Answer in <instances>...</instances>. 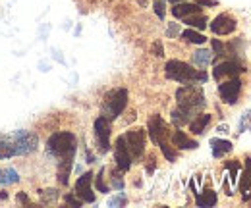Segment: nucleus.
Returning a JSON list of instances; mask_svg holds the SVG:
<instances>
[{
  "label": "nucleus",
  "mask_w": 251,
  "mask_h": 208,
  "mask_svg": "<svg viewBox=\"0 0 251 208\" xmlns=\"http://www.w3.org/2000/svg\"><path fill=\"white\" fill-rule=\"evenodd\" d=\"M126 145H127V150L131 154V160L133 158H141L143 152H145V131L143 129H129L124 135Z\"/></svg>",
  "instance_id": "6"
},
{
  "label": "nucleus",
  "mask_w": 251,
  "mask_h": 208,
  "mask_svg": "<svg viewBox=\"0 0 251 208\" xmlns=\"http://www.w3.org/2000/svg\"><path fill=\"white\" fill-rule=\"evenodd\" d=\"M176 100L178 108L186 112L189 118L195 116L203 106H205V94L199 85H184L176 91Z\"/></svg>",
  "instance_id": "3"
},
{
  "label": "nucleus",
  "mask_w": 251,
  "mask_h": 208,
  "mask_svg": "<svg viewBox=\"0 0 251 208\" xmlns=\"http://www.w3.org/2000/svg\"><path fill=\"white\" fill-rule=\"evenodd\" d=\"M164 73L168 79L178 81V83H195V81H205L207 73L203 69H195L182 60H168L164 66Z\"/></svg>",
  "instance_id": "2"
},
{
  "label": "nucleus",
  "mask_w": 251,
  "mask_h": 208,
  "mask_svg": "<svg viewBox=\"0 0 251 208\" xmlns=\"http://www.w3.org/2000/svg\"><path fill=\"white\" fill-rule=\"evenodd\" d=\"M72 162L74 160L58 162V181H60V185H68V178H70V172H72Z\"/></svg>",
  "instance_id": "22"
},
{
  "label": "nucleus",
  "mask_w": 251,
  "mask_h": 208,
  "mask_svg": "<svg viewBox=\"0 0 251 208\" xmlns=\"http://www.w3.org/2000/svg\"><path fill=\"white\" fill-rule=\"evenodd\" d=\"M114 147H116V149H114V160H116L118 170L127 172V170L131 168V154H129V150H127L124 135L116 139V145H114Z\"/></svg>",
  "instance_id": "11"
},
{
  "label": "nucleus",
  "mask_w": 251,
  "mask_h": 208,
  "mask_svg": "<svg viewBox=\"0 0 251 208\" xmlns=\"http://www.w3.org/2000/svg\"><path fill=\"white\" fill-rule=\"evenodd\" d=\"M153 52H155V56H164V48H162L160 41H157V43L153 45Z\"/></svg>",
  "instance_id": "32"
},
{
  "label": "nucleus",
  "mask_w": 251,
  "mask_h": 208,
  "mask_svg": "<svg viewBox=\"0 0 251 208\" xmlns=\"http://www.w3.org/2000/svg\"><path fill=\"white\" fill-rule=\"evenodd\" d=\"M236 27H238L236 20H234L232 16H228V14L217 16V18L213 20V23H211V31H213L215 35H230V33L236 31Z\"/></svg>",
  "instance_id": "12"
},
{
  "label": "nucleus",
  "mask_w": 251,
  "mask_h": 208,
  "mask_svg": "<svg viewBox=\"0 0 251 208\" xmlns=\"http://www.w3.org/2000/svg\"><path fill=\"white\" fill-rule=\"evenodd\" d=\"M211 147H213V156L215 158H220V156H224L226 152H230L234 149L232 143L224 141V139H211Z\"/></svg>",
  "instance_id": "18"
},
{
  "label": "nucleus",
  "mask_w": 251,
  "mask_h": 208,
  "mask_svg": "<svg viewBox=\"0 0 251 208\" xmlns=\"http://www.w3.org/2000/svg\"><path fill=\"white\" fill-rule=\"evenodd\" d=\"M199 6H217L215 0H199Z\"/></svg>",
  "instance_id": "35"
},
{
  "label": "nucleus",
  "mask_w": 251,
  "mask_h": 208,
  "mask_svg": "<svg viewBox=\"0 0 251 208\" xmlns=\"http://www.w3.org/2000/svg\"><path fill=\"white\" fill-rule=\"evenodd\" d=\"M238 189H240L244 201H251V158H246V166L240 174Z\"/></svg>",
  "instance_id": "13"
},
{
  "label": "nucleus",
  "mask_w": 251,
  "mask_h": 208,
  "mask_svg": "<svg viewBox=\"0 0 251 208\" xmlns=\"http://www.w3.org/2000/svg\"><path fill=\"white\" fill-rule=\"evenodd\" d=\"M153 8H155V14H157L158 18L164 20V14H166V10H164V8H166V2H164V0H157V2L153 4Z\"/></svg>",
  "instance_id": "28"
},
{
  "label": "nucleus",
  "mask_w": 251,
  "mask_h": 208,
  "mask_svg": "<svg viewBox=\"0 0 251 208\" xmlns=\"http://www.w3.org/2000/svg\"><path fill=\"white\" fill-rule=\"evenodd\" d=\"M213 50H215V56H217V58L224 56V46H222V43L217 41V39H213Z\"/></svg>",
  "instance_id": "29"
},
{
  "label": "nucleus",
  "mask_w": 251,
  "mask_h": 208,
  "mask_svg": "<svg viewBox=\"0 0 251 208\" xmlns=\"http://www.w3.org/2000/svg\"><path fill=\"white\" fill-rule=\"evenodd\" d=\"M112 185H114V187H116V189H124V181H122V179H120V176H118V174H116V172H114V174H112Z\"/></svg>",
  "instance_id": "31"
},
{
  "label": "nucleus",
  "mask_w": 251,
  "mask_h": 208,
  "mask_svg": "<svg viewBox=\"0 0 251 208\" xmlns=\"http://www.w3.org/2000/svg\"><path fill=\"white\" fill-rule=\"evenodd\" d=\"M226 170L230 172V179H232V183H236V179H238V172H240V164H238V162H228V164H226Z\"/></svg>",
  "instance_id": "27"
},
{
  "label": "nucleus",
  "mask_w": 251,
  "mask_h": 208,
  "mask_svg": "<svg viewBox=\"0 0 251 208\" xmlns=\"http://www.w3.org/2000/svg\"><path fill=\"white\" fill-rule=\"evenodd\" d=\"M242 123H244L246 127H250V129H251V110L248 112V114H244V119H242Z\"/></svg>",
  "instance_id": "33"
},
{
  "label": "nucleus",
  "mask_w": 251,
  "mask_h": 208,
  "mask_svg": "<svg viewBox=\"0 0 251 208\" xmlns=\"http://www.w3.org/2000/svg\"><path fill=\"white\" fill-rule=\"evenodd\" d=\"M189 121H191V118H189L186 112H182L180 108H176V110L172 112V123H174V125L182 127V125H186V123H189Z\"/></svg>",
  "instance_id": "25"
},
{
  "label": "nucleus",
  "mask_w": 251,
  "mask_h": 208,
  "mask_svg": "<svg viewBox=\"0 0 251 208\" xmlns=\"http://www.w3.org/2000/svg\"><path fill=\"white\" fill-rule=\"evenodd\" d=\"M147 129H149L151 141H153L157 147H162V145L168 143V125H166V121L160 118L158 114L151 116L149 123H147Z\"/></svg>",
  "instance_id": "5"
},
{
  "label": "nucleus",
  "mask_w": 251,
  "mask_h": 208,
  "mask_svg": "<svg viewBox=\"0 0 251 208\" xmlns=\"http://www.w3.org/2000/svg\"><path fill=\"white\" fill-rule=\"evenodd\" d=\"M102 174H104V168H100L99 176H97V179H95V185H97V189H99L100 193H108L110 189H108V185L104 183V179H102Z\"/></svg>",
  "instance_id": "26"
},
{
  "label": "nucleus",
  "mask_w": 251,
  "mask_h": 208,
  "mask_svg": "<svg viewBox=\"0 0 251 208\" xmlns=\"http://www.w3.org/2000/svg\"><path fill=\"white\" fill-rule=\"evenodd\" d=\"M172 145H174L176 149H182V150H191L199 147L197 141L189 139L184 131H174V135H172Z\"/></svg>",
  "instance_id": "16"
},
{
  "label": "nucleus",
  "mask_w": 251,
  "mask_h": 208,
  "mask_svg": "<svg viewBox=\"0 0 251 208\" xmlns=\"http://www.w3.org/2000/svg\"><path fill=\"white\" fill-rule=\"evenodd\" d=\"M209 123H211V116L209 114H199L197 118H193L189 121V131L193 135H201Z\"/></svg>",
  "instance_id": "17"
},
{
  "label": "nucleus",
  "mask_w": 251,
  "mask_h": 208,
  "mask_svg": "<svg viewBox=\"0 0 251 208\" xmlns=\"http://www.w3.org/2000/svg\"><path fill=\"white\" fill-rule=\"evenodd\" d=\"M114 205H126V199H124V197H118V199H112V201H110V207H114Z\"/></svg>",
  "instance_id": "34"
},
{
  "label": "nucleus",
  "mask_w": 251,
  "mask_h": 208,
  "mask_svg": "<svg viewBox=\"0 0 251 208\" xmlns=\"http://www.w3.org/2000/svg\"><path fill=\"white\" fill-rule=\"evenodd\" d=\"M199 12H201L199 4H189V2H178L172 8V16L178 18V20H184V18L193 16V14H199Z\"/></svg>",
  "instance_id": "15"
},
{
  "label": "nucleus",
  "mask_w": 251,
  "mask_h": 208,
  "mask_svg": "<svg viewBox=\"0 0 251 208\" xmlns=\"http://www.w3.org/2000/svg\"><path fill=\"white\" fill-rule=\"evenodd\" d=\"M244 71H246V66L244 64H240L238 60H226V62H222L219 66H215L213 77L217 81H220L222 77H234V75H240Z\"/></svg>",
  "instance_id": "9"
},
{
  "label": "nucleus",
  "mask_w": 251,
  "mask_h": 208,
  "mask_svg": "<svg viewBox=\"0 0 251 208\" xmlns=\"http://www.w3.org/2000/svg\"><path fill=\"white\" fill-rule=\"evenodd\" d=\"M184 22L188 23L191 29H205L207 27V23H209V20L205 18V16H201V14H193V16H188V18H184Z\"/></svg>",
  "instance_id": "21"
},
{
  "label": "nucleus",
  "mask_w": 251,
  "mask_h": 208,
  "mask_svg": "<svg viewBox=\"0 0 251 208\" xmlns=\"http://www.w3.org/2000/svg\"><path fill=\"white\" fill-rule=\"evenodd\" d=\"M95 139L100 152L110 150V119L104 116H99L95 119Z\"/></svg>",
  "instance_id": "8"
},
{
  "label": "nucleus",
  "mask_w": 251,
  "mask_h": 208,
  "mask_svg": "<svg viewBox=\"0 0 251 208\" xmlns=\"http://www.w3.org/2000/svg\"><path fill=\"white\" fill-rule=\"evenodd\" d=\"M4 199H6V193L2 191V193H0V201H4Z\"/></svg>",
  "instance_id": "37"
},
{
  "label": "nucleus",
  "mask_w": 251,
  "mask_h": 208,
  "mask_svg": "<svg viewBox=\"0 0 251 208\" xmlns=\"http://www.w3.org/2000/svg\"><path fill=\"white\" fill-rule=\"evenodd\" d=\"M182 39H186L188 43H193V45H203V43L207 41V37H205V35H201L199 31H195V29L182 31Z\"/></svg>",
  "instance_id": "23"
},
{
  "label": "nucleus",
  "mask_w": 251,
  "mask_h": 208,
  "mask_svg": "<svg viewBox=\"0 0 251 208\" xmlns=\"http://www.w3.org/2000/svg\"><path fill=\"white\" fill-rule=\"evenodd\" d=\"M93 174L85 172L81 178L75 181V195L83 201V203H95V193H93Z\"/></svg>",
  "instance_id": "10"
},
{
  "label": "nucleus",
  "mask_w": 251,
  "mask_h": 208,
  "mask_svg": "<svg viewBox=\"0 0 251 208\" xmlns=\"http://www.w3.org/2000/svg\"><path fill=\"white\" fill-rule=\"evenodd\" d=\"M172 4H178V2H184V0H170Z\"/></svg>",
  "instance_id": "38"
},
{
  "label": "nucleus",
  "mask_w": 251,
  "mask_h": 208,
  "mask_svg": "<svg viewBox=\"0 0 251 208\" xmlns=\"http://www.w3.org/2000/svg\"><path fill=\"white\" fill-rule=\"evenodd\" d=\"M193 62H195L199 68H205L207 64H211V62H213V56H211V52H209V50H197V52L193 54Z\"/></svg>",
  "instance_id": "24"
},
{
  "label": "nucleus",
  "mask_w": 251,
  "mask_h": 208,
  "mask_svg": "<svg viewBox=\"0 0 251 208\" xmlns=\"http://www.w3.org/2000/svg\"><path fill=\"white\" fill-rule=\"evenodd\" d=\"M127 106V91L114 89L106 92L104 102H102V116L108 119H116Z\"/></svg>",
  "instance_id": "4"
},
{
  "label": "nucleus",
  "mask_w": 251,
  "mask_h": 208,
  "mask_svg": "<svg viewBox=\"0 0 251 208\" xmlns=\"http://www.w3.org/2000/svg\"><path fill=\"white\" fill-rule=\"evenodd\" d=\"M18 201H20V203H29L27 195H24V193H18Z\"/></svg>",
  "instance_id": "36"
},
{
  "label": "nucleus",
  "mask_w": 251,
  "mask_h": 208,
  "mask_svg": "<svg viewBox=\"0 0 251 208\" xmlns=\"http://www.w3.org/2000/svg\"><path fill=\"white\" fill-rule=\"evenodd\" d=\"M75 149H77V139L72 131H60L49 137L47 141V152L54 158L62 160H74L75 156Z\"/></svg>",
  "instance_id": "1"
},
{
  "label": "nucleus",
  "mask_w": 251,
  "mask_h": 208,
  "mask_svg": "<svg viewBox=\"0 0 251 208\" xmlns=\"http://www.w3.org/2000/svg\"><path fill=\"white\" fill-rule=\"evenodd\" d=\"M195 203H197V207H215L217 205V193L211 189H205L201 195L197 193Z\"/></svg>",
  "instance_id": "19"
},
{
  "label": "nucleus",
  "mask_w": 251,
  "mask_h": 208,
  "mask_svg": "<svg viewBox=\"0 0 251 208\" xmlns=\"http://www.w3.org/2000/svg\"><path fill=\"white\" fill-rule=\"evenodd\" d=\"M220 98L226 102V104H236L238 98H240V92H242V81L238 75L234 77H228L224 83L219 85Z\"/></svg>",
  "instance_id": "7"
},
{
  "label": "nucleus",
  "mask_w": 251,
  "mask_h": 208,
  "mask_svg": "<svg viewBox=\"0 0 251 208\" xmlns=\"http://www.w3.org/2000/svg\"><path fill=\"white\" fill-rule=\"evenodd\" d=\"M16 154V145H14V139H8V137H2L0 139V158H12Z\"/></svg>",
  "instance_id": "20"
},
{
  "label": "nucleus",
  "mask_w": 251,
  "mask_h": 208,
  "mask_svg": "<svg viewBox=\"0 0 251 208\" xmlns=\"http://www.w3.org/2000/svg\"><path fill=\"white\" fill-rule=\"evenodd\" d=\"M66 203H68V205H72V207H81V205H83V201H81V199H75V197H72V195H68V197H66Z\"/></svg>",
  "instance_id": "30"
},
{
  "label": "nucleus",
  "mask_w": 251,
  "mask_h": 208,
  "mask_svg": "<svg viewBox=\"0 0 251 208\" xmlns=\"http://www.w3.org/2000/svg\"><path fill=\"white\" fill-rule=\"evenodd\" d=\"M14 145H16V154H25V152H31L35 149L37 139H35V135H31V133L22 131V133L16 135Z\"/></svg>",
  "instance_id": "14"
}]
</instances>
